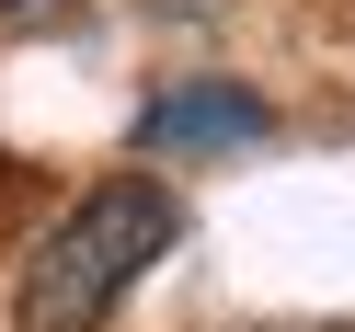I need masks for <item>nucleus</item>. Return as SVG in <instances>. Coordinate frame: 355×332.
Wrapping results in <instances>:
<instances>
[{
	"instance_id": "nucleus-1",
	"label": "nucleus",
	"mask_w": 355,
	"mask_h": 332,
	"mask_svg": "<svg viewBox=\"0 0 355 332\" xmlns=\"http://www.w3.org/2000/svg\"><path fill=\"white\" fill-rule=\"evenodd\" d=\"M172 241H184V207H172L149 172L92 184L46 241H35L24 298H12V332H103V321H115V298L172 252Z\"/></svg>"
},
{
	"instance_id": "nucleus-2",
	"label": "nucleus",
	"mask_w": 355,
	"mask_h": 332,
	"mask_svg": "<svg viewBox=\"0 0 355 332\" xmlns=\"http://www.w3.org/2000/svg\"><path fill=\"white\" fill-rule=\"evenodd\" d=\"M241 138H263V103L230 80H184L138 115V149H241Z\"/></svg>"
},
{
	"instance_id": "nucleus-3",
	"label": "nucleus",
	"mask_w": 355,
	"mask_h": 332,
	"mask_svg": "<svg viewBox=\"0 0 355 332\" xmlns=\"http://www.w3.org/2000/svg\"><path fill=\"white\" fill-rule=\"evenodd\" d=\"M0 12H24V0H0Z\"/></svg>"
}]
</instances>
